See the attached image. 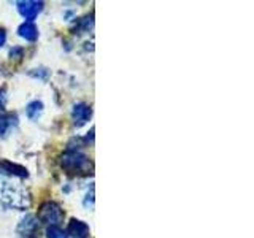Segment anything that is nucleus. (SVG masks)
Wrapping results in <instances>:
<instances>
[{
    "label": "nucleus",
    "instance_id": "obj_1",
    "mask_svg": "<svg viewBox=\"0 0 254 238\" xmlns=\"http://www.w3.org/2000/svg\"><path fill=\"white\" fill-rule=\"evenodd\" d=\"M0 202L5 208L26 210L30 205V195L24 187L14 184H5L0 190Z\"/></svg>",
    "mask_w": 254,
    "mask_h": 238
},
{
    "label": "nucleus",
    "instance_id": "obj_2",
    "mask_svg": "<svg viewBox=\"0 0 254 238\" xmlns=\"http://www.w3.org/2000/svg\"><path fill=\"white\" fill-rule=\"evenodd\" d=\"M61 165L62 169H65L68 173H81L87 170L89 167V159L84 156L83 153H78V151H67L61 156Z\"/></svg>",
    "mask_w": 254,
    "mask_h": 238
},
{
    "label": "nucleus",
    "instance_id": "obj_3",
    "mask_svg": "<svg viewBox=\"0 0 254 238\" xmlns=\"http://www.w3.org/2000/svg\"><path fill=\"white\" fill-rule=\"evenodd\" d=\"M64 216H65V214H64L62 208L54 202H45L40 206L38 219L50 227H59V224L64 221Z\"/></svg>",
    "mask_w": 254,
    "mask_h": 238
},
{
    "label": "nucleus",
    "instance_id": "obj_4",
    "mask_svg": "<svg viewBox=\"0 0 254 238\" xmlns=\"http://www.w3.org/2000/svg\"><path fill=\"white\" fill-rule=\"evenodd\" d=\"M43 2H34V0H26V2H18V11L22 18H26L29 22L34 21L43 10Z\"/></svg>",
    "mask_w": 254,
    "mask_h": 238
},
{
    "label": "nucleus",
    "instance_id": "obj_5",
    "mask_svg": "<svg viewBox=\"0 0 254 238\" xmlns=\"http://www.w3.org/2000/svg\"><path fill=\"white\" fill-rule=\"evenodd\" d=\"M91 116H92V110L86 103H76L73 110H71V118H73V124L76 127L84 125L91 119Z\"/></svg>",
    "mask_w": 254,
    "mask_h": 238
},
{
    "label": "nucleus",
    "instance_id": "obj_6",
    "mask_svg": "<svg viewBox=\"0 0 254 238\" xmlns=\"http://www.w3.org/2000/svg\"><path fill=\"white\" fill-rule=\"evenodd\" d=\"M65 234H67V238H87V235H89V227H87L83 221L71 219Z\"/></svg>",
    "mask_w": 254,
    "mask_h": 238
},
{
    "label": "nucleus",
    "instance_id": "obj_7",
    "mask_svg": "<svg viewBox=\"0 0 254 238\" xmlns=\"http://www.w3.org/2000/svg\"><path fill=\"white\" fill-rule=\"evenodd\" d=\"M37 229H38V219L35 216H26L22 221H21V224H19V234L22 237H26V238H30V237H34L35 232H37Z\"/></svg>",
    "mask_w": 254,
    "mask_h": 238
},
{
    "label": "nucleus",
    "instance_id": "obj_8",
    "mask_svg": "<svg viewBox=\"0 0 254 238\" xmlns=\"http://www.w3.org/2000/svg\"><path fill=\"white\" fill-rule=\"evenodd\" d=\"M18 34L19 37H22L24 40H27V42H35V40L38 38V29L34 22H22L19 29H18Z\"/></svg>",
    "mask_w": 254,
    "mask_h": 238
},
{
    "label": "nucleus",
    "instance_id": "obj_9",
    "mask_svg": "<svg viewBox=\"0 0 254 238\" xmlns=\"http://www.w3.org/2000/svg\"><path fill=\"white\" fill-rule=\"evenodd\" d=\"M16 124H18V118L16 116H13V115L0 116V137H6Z\"/></svg>",
    "mask_w": 254,
    "mask_h": 238
},
{
    "label": "nucleus",
    "instance_id": "obj_10",
    "mask_svg": "<svg viewBox=\"0 0 254 238\" xmlns=\"http://www.w3.org/2000/svg\"><path fill=\"white\" fill-rule=\"evenodd\" d=\"M43 113V103L40 100H34L30 102L27 108H26V115L29 119H32V121H35V119H38L40 116H42Z\"/></svg>",
    "mask_w": 254,
    "mask_h": 238
},
{
    "label": "nucleus",
    "instance_id": "obj_11",
    "mask_svg": "<svg viewBox=\"0 0 254 238\" xmlns=\"http://www.w3.org/2000/svg\"><path fill=\"white\" fill-rule=\"evenodd\" d=\"M46 238H67V234L61 227H48Z\"/></svg>",
    "mask_w": 254,
    "mask_h": 238
},
{
    "label": "nucleus",
    "instance_id": "obj_12",
    "mask_svg": "<svg viewBox=\"0 0 254 238\" xmlns=\"http://www.w3.org/2000/svg\"><path fill=\"white\" fill-rule=\"evenodd\" d=\"M5 40H6V34H5V30L0 27V48L5 45Z\"/></svg>",
    "mask_w": 254,
    "mask_h": 238
}]
</instances>
